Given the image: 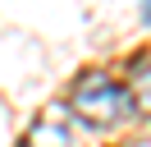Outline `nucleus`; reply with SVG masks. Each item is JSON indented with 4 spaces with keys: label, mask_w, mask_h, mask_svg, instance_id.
<instances>
[{
    "label": "nucleus",
    "mask_w": 151,
    "mask_h": 147,
    "mask_svg": "<svg viewBox=\"0 0 151 147\" xmlns=\"http://www.w3.org/2000/svg\"><path fill=\"white\" fill-rule=\"evenodd\" d=\"M69 106L92 129H119L124 119H133V92L101 69H83L73 92H69Z\"/></svg>",
    "instance_id": "1"
},
{
    "label": "nucleus",
    "mask_w": 151,
    "mask_h": 147,
    "mask_svg": "<svg viewBox=\"0 0 151 147\" xmlns=\"http://www.w3.org/2000/svg\"><path fill=\"white\" fill-rule=\"evenodd\" d=\"M23 147H78V138H73V129H69L60 115H50V119H41V124L28 133Z\"/></svg>",
    "instance_id": "2"
},
{
    "label": "nucleus",
    "mask_w": 151,
    "mask_h": 147,
    "mask_svg": "<svg viewBox=\"0 0 151 147\" xmlns=\"http://www.w3.org/2000/svg\"><path fill=\"white\" fill-rule=\"evenodd\" d=\"M142 18H147V23H151V5H147V9H142Z\"/></svg>",
    "instance_id": "3"
}]
</instances>
